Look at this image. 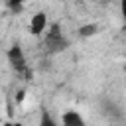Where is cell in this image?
<instances>
[{
  "label": "cell",
  "instance_id": "277c9868",
  "mask_svg": "<svg viewBox=\"0 0 126 126\" xmlns=\"http://www.w3.org/2000/svg\"><path fill=\"white\" fill-rule=\"evenodd\" d=\"M61 126H87V122L77 110H65L61 114Z\"/></svg>",
  "mask_w": 126,
  "mask_h": 126
},
{
  "label": "cell",
  "instance_id": "52a82bcc",
  "mask_svg": "<svg viewBox=\"0 0 126 126\" xmlns=\"http://www.w3.org/2000/svg\"><path fill=\"white\" fill-rule=\"evenodd\" d=\"M8 2H10V6H12L14 10H20V6H22L26 0H8Z\"/></svg>",
  "mask_w": 126,
  "mask_h": 126
},
{
  "label": "cell",
  "instance_id": "30bf717a",
  "mask_svg": "<svg viewBox=\"0 0 126 126\" xmlns=\"http://www.w3.org/2000/svg\"><path fill=\"white\" fill-rule=\"evenodd\" d=\"M124 77H126V65H124Z\"/></svg>",
  "mask_w": 126,
  "mask_h": 126
},
{
  "label": "cell",
  "instance_id": "6da1fadb",
  "mask_svg": "<svg viewBox=\"0 0 126 126\" xmlns=\"http://www.w3.org/2000/svg\"><path fill=\"white\" fill-rule=\"evenodd\" d=\"M43 47H45L47 53H59V51H63V49L69 47V39L63 35L61 26L57 22L47 28L45 37H43Z\"/></svg>",
  "mask_w": 126,
  "mask_h": 126
},
{
  "label": "cell",
  "instance_id": "8fae6325",
  "mask_svg": "<svg viewBox=\"0 0 126 126\" xmlns=\"http://www.w3.org/2000/svg\"><path fill=\"white\" fill-rule=\"evenodd\" d=\"M104 2H106V0H104Z\"/></svg>",
  "mask_w": 126,
  "mask_h": 126
},
{
  "label": "cell",
  "instance_id": "5b68a950",
  "mask_svg": "<svg viewBox=\"0 0 126 126\" xmlns=\"http://www.w3.org/2000/svg\"><path fill=\"white\" fill-rule=\"evenodd\" d=\"M94 33H98V24H85V26L79 28L81 37H93Z\"/></svg>",
  "mask_w": 126,
  "mask_h": 126
},
{
  "label": "cell",
  "instance_id": "9c48e42d",
  "mask_svg": "<svg viewBox=\"0 0 126 126\" xmlns=\"http://www.w3.org/2000/svg\"><path fill=\"white\" fill-rule=\"evenodd\" d=\"M4 126H22V124H20V122H16V120H8Z\"/></svg>",
  "mask_w": 126,
  "mask_h": 126
},
{
  "label": "cell",
  "instance_id": "8992f818",
  "mask_svg": "<svg viewBox=\"0 0 126 126\" xmlns=\"http://www.w3.org/2000/svg\"><path fill=\"white\" fill-rule=\"evenodd\" d=\"M39 126H59V124L53 120V116H51L47 110H43L41 116H39Z\"/></svg>",
  "mask_w": 126,
  "mask_h": 126
},
{
  "label": "cell",
  "instance_id": "ba28073f",
  "mask_svg": "<svg viewBox=\"0 0 126 126\" xmlns=\"http://www.w3.org/2000/svg\"><path fill=\"white\" fill-rule=\"evenodd\" d=\"M120 10H122V16L126 20V0H120Z\"/></svg>",
  "mask_w": 126,
  "mask_h": 126
},
{
  "label": "cell",
  "instance_id": "3957f363",
  "mask_svg": "<svg viewBox=\"0 0 126 126\" xmlns=\"http://www.w3.org/2000/svg\"><path fill=\"white\" fill-rule=\"evenodd\" d=\"M45 30H47V14L45 12H35L32 16V22H30L32 35H41Z\"/></svg>",
  "mask_w": 126,
  "mask_h": 126
},
{
  "label": "cell",
  "instance_id": "7a4b0ae2",
  "mask_svg": "<svg viewBox=\"0 0 126 126\" xmlns=\"http://www.w3.org/2000/svg\"><path fill=\"white\" fill-rule=\"evenodd\" d=\"M6 57H8V63H10V67L16 71L18 77H22L24 81H30V79H32V69L28 67L26 55H24V51H22V47H20L18 43H14V45L8 49Z\"/></svg>",
  "mask_w": 126,
  "mask_h": 126
}]
</instances>
